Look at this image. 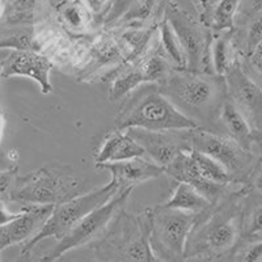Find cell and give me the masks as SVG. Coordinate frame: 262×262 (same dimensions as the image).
<instances>
[{"label": "cell", "mask_w": 262, "mask_h": 262, "mask_svg": "<svg viewBox=\"0 0 262 262\" xmlns=\"http://www.w3.org/2000/svg\"><path fill=\"white\" fill-rule=\"evenodd\" d=\"M146 155V151L127 131H114L104 140L96 158V165L114 161L130 160Z\"/></svg>", "instance_id": "obj_16"}, {"label": "cell", "mask_w": 262, "mask_h": 262, "mask_svg": "<svg viewBox=\"0 0 262 262\" xmlns=\"http://www.w3.org/2000/svg\"><path fill=\"white\" fill-rule=\"evenodd\" d=\"M36 0H15L13 2V9L17 13H27L32 11Z\"/></svg>", "instance_id": "obj_29"}, {"label": "cell", "mask_w": 262, "mask_h": 262, "mask_svg": "<svg viewBox=\"0 0 262 262\" xmlns=\"http://www.w3.org/2000/svg\"><path fill=\"white\" fill-rule=\"evenodd\" d=\"M140 70L143 72V76L147 81H161L163 83L168 78L169 72V64L167 59L160 55L149 58L148 60L140 66Z\"/></svg>", "instance_id": "obj_24"}, {"label": "cell", "mask_w": 262, "mask_h": 262, "mask_svg": "<svg viewBox=\"0 0 262 262\" xmlns=\"http://www.w3.org/2000/svg\"><path fill=\"white\" fill-rule=\"evenodd\" d=\"M191 148L211 156L231 174L242 172L250 159L248 149L233 138L221 137L210 131L200 130V127L191 130Z\"/></svg>", "instance_id": "obj_9"}, {"label": "cell", "mask_w": 262, "mask_h": 262, "mask_svg": "<svg viewBox=\"0 0 262 262\" xmlns=\"http://www.w3.org/2000/svg\"><path fill=\"white\" fill-rule=\"evenodd\" d=\"M190 236H198L195 243L200 244L198 252L202 253L201 256L216 258L235 247L240 236V224L235 215H226V209L222 207L201 228L194 227Z\"/></svg>", "instance_id": "obj_7"}, {"label": "cell", "mask_w": 262, "mask_h": 262, "mask_svg": "<svg viewBox=\"0 0 262 262\" xmlns=\"http://www.w3.org/2000/svg\"><path fill=\"white\" fill-rule=\"evenodd\" d=\"M164 206L172 207V209L184 210V211L202 214L211 207L212 202L207 200L202 193H200L190 184L179 182L172 196L164 203Z\"/></svg>", "instance_id": "obj_18"}, {"label": "cell", "mask_w": 262, "mask_h": 262, "mask_svg": "<svg viewBox=\"0 0 262 262\" xmlns=\"http://www.w3.org/2000/svg\"><path fill=\"white\" fill-rule=\"evenodd\" d=\"M85 2L88 8L95 13L101 12V9L107 4V0H85Z\"/></svg>", "instance_id": "obj_30"}, {"label": "cell", "mask_w": 262, "mask_h": 262, "mask_svg": "<svg viewBox=\"0 0 262 262\" xmlns=\"http://www.w3.org/2000/svg\"><path fill=\"white\" fill-rule=\"evenodd\" d=\"M146 128L152 131L193 130L200 123L182 113L160 90L143 91L123 106L117 118V128Z\"/></svg>", "instance_id": "obj_2"}, {"label": "cell", "mask_w": 262, "mask_h": 262, "mask_svg": "<svg viewBox=\"0 0 262 262\" xmlns=\"http://www.w3.org/2000/svg\"><path fill=\"white\" fill-rule=\"evenodd\" d=\"M131 190L133 188L118 191L111 201H107L106 203L85 215L64 237L60 238L55 248L49 253V256L45 257V259L54 261V259L60 258L70 250L84 247L100 237V235H102V232L107 228V224L116 216L119 207L126 202Z\"/></svg>", "instance_id": "obj_6"}, {"label": "cell", "mask_w": 262, "mask_h": 262, "mask_svg": "<svg viewBox=\"0 0 262 262\" xmlns=\"http://www.w3.org/2000/svg\"><path fill=\"white\" fill-rule=\"evenodd\" d=\"M165 173H168L177 182L190 184L200 193H202L207 200L211 201L212 205L219 200V196L222 195L224 188H226V185L210 181L201 174L195 165V161L191 156L190 148L182 151L174 159V161L165 168Z\"/></svg>", "instance_id": "obj_15"}, {"label": "cell", "mask_w": 262, "mask_h": 262, "mask_svg": "<svg viewBox=\"0 0 262 262\" xmlns=\"http://www.w3.org/2000/svg\"><path fill=\"white\" fill-rule=\"evenodd\" d=\"M262 257V242H257L250 244L247 249H244L243 252L237 254V259H242V261H248V262H254L259 261Z\"/></svg>", "instance_id": "obj_28"}, {"label": "cell", "mask_w": 262, "mask_h": 262, "mask_svg": "<svg viewBox=\"0 0 262 262\" xmlns=\"http://www.w3.org/2000/svg\"><path fill=\"white\" fill-rule=\"evenodd\" d=\"M160 30V43L165 59L169 60L176 70H188V58L181 41L170 25L168 18H164L159 27Z\"/></svg>", "instance_id": "obj_19"}, {"label": "cell", "mask_w": 262, "mask_h": 262, "mask_svg": "<svg viewBox=\"0 0 262 262\" xmlns=\"http://www.w3.org/2000/svg\"><path fill=\"white\" fill-rule=\"evenodd\" d=\"M262 41V15L250 24L247 34V51L250 57Z\"/></svg>", "instance_id": "obj_26"}, {"label": "cell", "mask_w": 262, "mask_h": 262, "mask_svg": "<svg viewBox=\"0 0 262 262\" xmlns=\"http://www.w3.org/2000/svg\"><path fill=\"white\" fill-rule=\"evenodd\" d=\"M96 167L107 169L112 173L111 181L118 186L119 191L134 188L135 185L154 180L165 173V168L155 161L146 160L143 156L130 160L98 164Z\"/></svg>", "instance_id": "obj_14"}, {"label": "cell", "mask_w": 262, "mask_h": 262, "mask_svg": "<svg viewBox=\"0 0 262 262\" xmlns=\"http://www.w3.org/2000/svg\"><path fill=\"white\" fill-rule=\"evenodd\" d=\"M78 181L59 169H41L27 177L15 179L9 189V198L24 206L58 205L78 194Z\"/></svg>", "instance_id": "obj_5"}, {"label": "cell", "mask_w": 262, "mask_h": 262, "mask_svg": "<svg viewBox=\"0 0 262 262\" xmlns=\"http://www.w3.org/2000/svg\"><path fill=\"white\" fill-rule=\"evenodd\" d=\"M240 0H219L212 16V24L217 30L231 29L233 27L235 13Z\"/></svg>", "instance_id": "obj_21"}, {"label": "cell", "mask_w": 262, "mask_h": 262, "mask_svg": "<svg viewBox=\"0 0 262 262\" xmlns=\"http://www.w3.org/2000/svg\"><path fill=\"white\" fill-rule=\"evenodd\" d=\"M229 43L224 36L217 37L212 45V66L214 72L219 76H226L227 72L231 70L229 62Z\"/></svg>", "instance_id": "obj_22"}, {"label": "cell", "mask_w": 262, "mask_h": 262, "mask_svg": "<svg viewBox=\"0 0 262 262\" xmlns=\"http://www.w3.org/2000/svg\"><path fill=\"white\" fill-rule=\"evenodd\" d=\"M252 57L262 58V41H261V43H259V45L257 46V49H256V50H254V53H253V55H252Z\"/></svg>", "instance_id": "obj_33"}, {"label": "cell", "mask_w": 262, "mask_h": 262, "mask_svg": "<svg viewBox=\"0 0 262 262\" xmlns=\"http://www.w3.org/2000/svg\"><path fill=\"white\" fill-rule=\"evenodd\" d=\"M228 95L250 125L262 126V91L240 67H231L224 76Z\"/></svg>", "instance_id": "obj_12"}, {"label": "cell", "mask_w": 262, "mask_h": 262, "mask_svg": "<svg viewBox=\"0 0 262 262\" xmlns=\"http://www.w3.org/2000/svg\"><path fill=\"white\" fill-rule=\"evenodd\" d=\"M253 185H254V188H256L257 191L262 193V169L257 173L256 179H254V181H253Z\"/></svg>", "instance_id": "obj_31"}, {"label": "cell", "mask_w": 262, "mask_h": 262, "mask_svg": "<svg viewBox=\"0 0 262 262\" xmlns=\"http://www.w3.org/2000/svg\"><path fill=\"white\" fill-rule=\"evenodd\" d=\"M190 152L194 161H195L196 168L205 179L222 185H227L232 181V174L219 161L212 159L211 156L206 155L203 152L198 151V149L190 148Z\"/></svg>", "instance_id": "obj_20"}, {"label": "cell", "mask_w": 262, "mask_h": 262, "mask_svg": "<svg viewBox=\"0 0 262 262\" xmlns=\"http://www.w3.org/2000/svg\"><path fill=\"white\" fill-rule=\"evenodd\" d=\"M201 214L160 206L148 215L149 244L158 259L179 261L186 257L190 233Z\"/></svg>", "instance_id": "obj_3"}, {"label": "cell", "mask_w": 262, "mask_h": 262, "mask_svg": "<svg viewBox=\"0 0 262 262\" xmlns=\"http://www.w3.org/2000/svg\"><path fill=\"white\" fill-rule=\"evenodd\" d=\"M146 151L152 161L167 168L185 149L191 148V130L152 131L146 128L126 130Z\"/></svg>", "instance_id": "obj_8"}, {"label": "cell", "mask_w": 262, "mask_h": 262, "mask_svg": "<svg viewBox=\"0 0 262 262\" xmlns=\"http://www.w3.org/2000/svg\"><path fill=\"white\" fill-rule=\"evenodd\" d=\"M221 119L224 127L228 130L231 138H233L244 148L249 149L252 142L250 123L231 98H226V101L223 102L221 109Z\"/></svg>", "instance_id": "obj_17"}, {"label": "cell", "mask_w": 262, "mask_h": 262, "mask_svg": "<svg viewBox=\"0 0 262 262\" xmlns=\"http://www.w3.org/2000/svg\"><path fill=\"white\" fill-rule=\"evenodd\" d=\"M143 83H146V79H144L143 72H142L140 67L134 70V71L127 72V74H125L119 79H117L116 83H114L111 95L112 101H116L117 98L122 97L123 95H126L127 92H130V91H133L134 88H137L139 84Z\"/></svg>", "instance_id": "obj_23"}, {"label": "cell", "mask_w": 262, "mask_h": 262, "mask_svg": "<svg viewBox=\"0 0 262 262\" xmlns=\"http://www.w3.org/2000/svg\"><path fill=\"white\" fill-rule=\"evenodd\" d=\"M55 205H30L17 212L13 219L0 227V250L16 244H27L36 237L49 217Z\"/></svg>", "instance_id": "obj_10"}, {"label": "cell", "mask_w": 262, "mask_h": 262, "mask_svg": "<svg viewBox=\"0 0 262 262\" xmlns=\"http://www.w3.org/2000/svg\"><path fill=\"white\" fill-rule=\"evenodd\" d=\"M160 92L167 96L182 113L196 122L210 121L226 101L227 81L224 76H209L191 70L170 72L163 81Z\"/></svg>", "instance_id": "obj_1"}, {"label": "cell", "mask_w": 262, "mask_h": 262, "mask_svg": "<svg viewBox=\"0 0 262 262\" xmlns=\"http://www.w3.org/2000/svg\"><path fill=\"white\" fill-rule=\"evenodd\" d=\"M245 229L249 236L258 235L262 232V206H257L256 209L250 212Z\"/></svg>", "instance_id": "obj_27"}, {"label": "cell", "mask_w": 262, "mask_h": 262, "mask_svg": "<svg viewBox=\"0 0 262 262\" xmlns=\"http://www.w3.org/2000/svg\"><path fill=\"white\" fill-rule=\"evenodd\" d=\"M53 63L48 58L28 50H13L2 59V76L6 79L13 76H25L39 84L43 95L53 91L50 83V71Z\"/></svg>", "instance_id": "obj_11"}, {"label": "cell", "mask_w": 262, "mask_h": 262, "mask_svg": "<svg viewBox=\"0 0 262 262\" xmlns=\"http://www.w3.org/2000/svg\"><path fill=\"white\" fill-rule=\"evenodd\" d=\"M167 18L181 41L188 58V70H200L206 55V33L196 27L188 15L181 12L176 6L170 4Z\"/></svg>", "instance_id": "obj_13"}, {"label": "cell", "mask_w": 262, "mask_h": 262, "mask_svg": "<svg viewBox=\"0 0 262 262\" xmlns=\"http://www.w3.org/2000/svg\"><path fill=\"white\" fill-rule=\"evenodd\" d=\"M118 191V186L113 181H111L98 190L83 194V195H76L71 200L55 205L53 214L49 217L43 228L41 229V232L27 244H24L23 253L28 254L36 247L37 243L48 237H54L58 240L64 237L85 215L106 203L107 201H111Z\"/></svg>", "instance_id": "obj_4"}, {"label": "cell", "mask_w": 262, "mask_h": 262, "mask_svg": "<svg viewBox=\"0 0 262 262\" xmlns=\"http://www.w3.org/2000/svg\"><path fill=\"white\" fill-rule=\"evenodd\" d=\"M8 0H2V6H4V3H7Z\"/></svg>", "instance_id": "obj_34"}, {"label": "cell", "mask_w": 262, "mask_h": 262, "mask_svg": "<svg viewBox=\"0 0 262 262\" xmlns=\"http://www.w3.org/2000/svg\"><path fill=\"white\" fill-rule=\"evenodd\" d=\"M86 11L81 4H71L63 11V17L72 28H81L86 23Z\"/></svg>", "instance_id": "obj_25"}, {"label": "cell", "mask_w": 262, "mask_h": 262, "mask_svg": "<svg viewBox=\"0 0 262 262\" xmlns=\"http://www.w3.org/2000/svg\"><path fill=\"white\" fill-rule=\"evenodd\" d=\"M252 58H253L254 67H256L257 71L262 75V58H256V57H252Z\"/></svg>", "instance_id": "obj_32"}]
</instances>
